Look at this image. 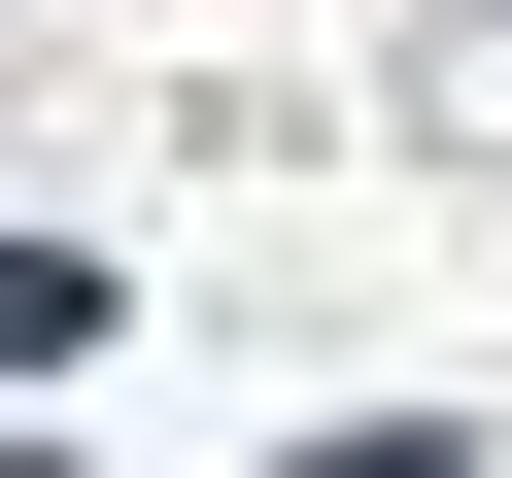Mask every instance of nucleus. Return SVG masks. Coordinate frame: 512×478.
<instances>
[{"label":"nucleus","mask_w":512,"mask_h":478,"mask_svg":"<svg viewBox=\"0 0 512 478\" xmlns=\"http://www.w3.org/2000/svg\"><path fill=\"white\" fill-rule=\"evenodd\" d=\"M308 478H478V444H308Z\"/></svg>","instance_id":"1"}]
</instances>
